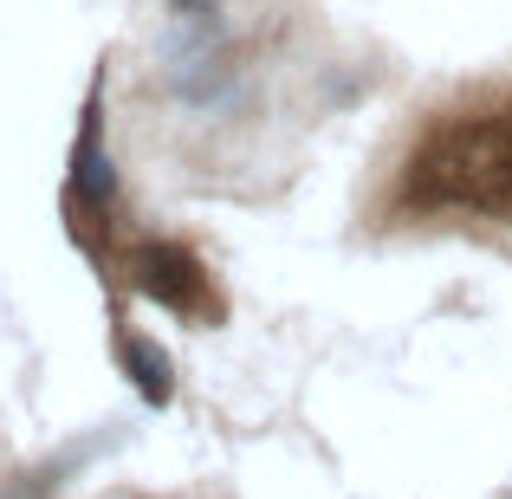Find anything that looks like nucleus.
<instances>
[{"instance_id":"nucleus-1","label":"nucleus","mask_w":512,"mask_h":499,"mask_svg":"<svg viewBox=\"0 0 512 499\" xmlns=\"http://www.w3.org/2000/svg\"><path fill=\"white\" fill-rule=\"evenodd\" d=\"M383 214L512 227V78L467 85L409 124L383 175Z\"/></svg>"},{"instance_id":"nucleus-2","label":"nucleus","mask_w":512,"mask_h":499,"mask_svg":"<svg viewBox=\"0 0 512 499\" xmlns=\"http://www.w3.org/2000/svg\"><path fill=\"white\" fill-rule=\"evenodd\" d=\"M124 273L137 279L143 299L169 305V312H201L208 273H201V260L188 247H175V240H137V247L124 253Z\"/></svg>"},{"instance_id":"nucleus-3","label":"nucleus","mask_w":512,"mask_h":499,"mask_svg":"<svg viewBox=\"0 0 512 499\" xmlns=\"http://www.w3.org/2000/svg\"><path fill=\"white\" fill-rule=\"evenodd\" d=\"M117 195V175H111V156L98 150V104L85 111V130H78V156H72V208L78 214H104Z\"/></svg>"},{"instance_id":"nucleus-4","label":"nucleus","mask_w":512,"mask_h":499,"mask_svg":"<svg viewBox=\"0 0 512 499\" xmlns=\"http://www.w3.org/2000/svg\"><path fill=\"white\" fill-rule=\"evenodd\" d=\"M117 357H124V370L130 376H137V389H143V396H150V402H169V357H163V350H156V344H143V337L137 331H124V337H117Z\"/></svg>"}]
</instances>
